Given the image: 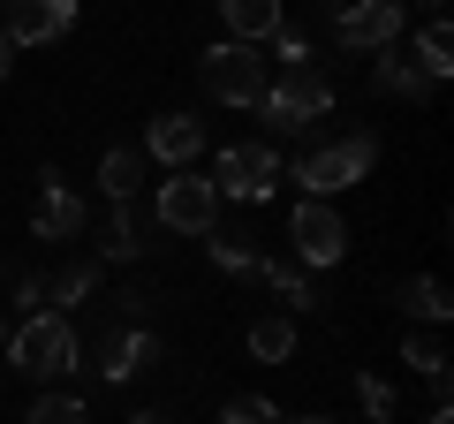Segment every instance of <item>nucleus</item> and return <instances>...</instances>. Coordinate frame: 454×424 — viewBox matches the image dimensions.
Wrapping results in <instances>:
<instances>
[{
  "label": "nucleus",
  "mask_w": 454,
  "mask_h": 424,
  "mask_svg": "<svg viewBox=\"0 0 454 424\" xmlns=\"http://www.w3.org/2000/svg\"><path fill=\"white\" fill-rule=\"evenodd\" d=\"M167 357V342L152 326H121V318H98V334L83 342L76 334V372H91V379H106V387H121V379H137V372H152V364Z\"/></svg>",
  "instance_id": "f257e3e1"
},
{
  "label": "nucleus",
  "mask_w": 454,
  "mask_h": 424,
  "mask_svg": "<svg viewBox=\"0 0 454 424\" xmlns=\"http://www.w3.org/2000/svg\"><path fill=\"white\" fill-rule=\"evenodd\" d=\"M250 114H258L265 130H288V137H295V130H310V122L333 114V76H325L318 61H310V68H280Z\"/></svg>",
  "instance_id": "f03ea898"
},
{
  "label": "nucleus",
  "mask_w": 454,
  "mask_h": 424,
  "mask_svg": "<svg viewBox=\"0 0 454 424\" xmlns=\"http://www.w3.org/2000/svg\"><path fill=\"white\" fill-rule=\"evenodd\" d=\"M8 364H16L23 379H38V387H61V379L76 372V326L53 318V310L23 318V326L8 334Z\"/></svg>",
  "instance_id": "7ed1b4c3"
},
{
  "label": "nucleus",
  "mask_w": 454,
  "mask_h": 424,
  "mask_svg": "<svg viewBox=\"0 0 454 424\" xmlns=\"http://www.w3.org/2000/svg\"><path fill=\"white\" fill-rule=\"evenodd\" d=\"M372 160H379V137H340V145H318V152H303L295 160V182H303V197L310 205H333L340 190H356L364 175H372Z\"/></svg>",
  "instance_id": "20e7f679"
},
{
  "label": "nucleus",
  "mask_w": 454,
  "mask_h": 424,
  "mask_svg": "<svg viewBox=\"0 0 454 424\" xmlns=\"http://www.w3.org/2000/svg\"><path fill=\"white\" fill-rule=\"evenodd\" d=\"M197 83H205V98H220V106H258L265 83H273V61L250 46H205V61H197Z\"/></svg>",
  "instance_id": "39448f33"
},
{
  "label": "nucleus",
  "mask_w": 454,
  "mask_h": 424,
  "mask_svg": "<svg viewBox=\"0 0 454 424\" xmlns=\"http://www.w3.org/2000/svg\"><path fill=\"white\" fill-rule=\"evenodd\" d=\"M152 228H167V235H212V228H220V190H212V175H197V167L167 175L160 197H152Z\"/></svg>",
  "instance_id": "423d86ee"
},
{
  "label": "nucleus",
  "mask_w": 454,
  "mask_h": 424,
  "mask_svg": "<svg viewBox=\"0 0 454 424\" xmlns=\"http://www.w3.org/2000/svg\"><path fill=\"white\" fill-rule=\"evenodd\" d=\"M288 243H295V265L303 273H325V265H340L348 258V220H340L333 205H295L288 212Z\"/></svg>",
  "instance_id": "0eeeda50"
},
{
  "label": "nucleus",
  "mask_w": 454,
  "mask_h": 424,
  "mask_svg": "<svg viewBox=\"0 0 454 424\" xmlns=\"http://www.w3.org/2000/svg\"><path fill=\"white\" fill-rule=\"evenodd\" d=\"M212 190L235 197V205H265L280 190V152L273 145H227L220 167H212Z\"/></svg>",
  "instance_id": "6e6552de"
},
{
  "label": "nucleus",
  "mask_w": 454,
  "mask_h": 424,
  "mask_svg": "<svg viewBox=\"0 0 454 424\" xmlns=\"http://www.w3.org/2000/svg\"><path fill=\"white\" fill-rule=\"evenodd\" d=\"M409 8L402 0H356V8H333V38L356 53H394V38H402Z\"/></svg>",
  "instance_id": "1a4fd4ad"
},
{
  "label": "nucleus",
  "mask_w": 454,
  "mask_h": 424,
  "mask_svg": "<svg viewBox=\"0 0 454 424\" xmlns=\"http://www.w3.org/2000/svg\"><path fill=\"white\" fill-rule=\"evenodd\" d=\"M38 182H46V190H38V205H31V235H38V243H76V235L91 228V205H83L53 167H46Z\"/></svg>",
  "instance_id": "9d476101"
},
{
  "label": "nucleus",
  "mask_w": 454,
  "mask_h": 424,
  "mask_svg": "<svg viewBox=\"0 0 454 424\" xmlns=\"http://www.w3.org/2000/svg\"><path fill=\"white\" fill-rule=\"evenodd\" d=\"M68 31H76V0H16V8H0V38L8 46H53Z\"/></svg>",
  "instance_id": "9b49d317"
},
{
  "label": "nucleus",
  "mask_w": 454,
  "mask_h": 424,
  "mask_svg": "<svg viewBox=\"0 0 454 424\" xmlns=\"http://www.w3.org/2000/svg\"><path fill=\"white\" fill-rule=\"evenodd\" d=\"M197 152H205V122L197 114H160L145 130V167L160 160L167 175H182V167H197Z\"/></svg>",
  "instance_id": "f8f14e48"
},
{
  "label": "nucleus",
  "mask_w": 454,
  "mask_h": 424,
  "mask_svg": "<svg viewBox=\"0 0 454 424\" xmlns=\"http://www.w3.org/2000/svg\"><path fill=\"white\" fill-rule=\"evenodd\" d=\"M38 295H46L53 318H61L68 303H91L98 295V258H68V265H53V273H38Z\"/></svg>",
  "instance_id": "ddd939ff"
},
{
  "label": "nucleus",
  "mask_w": 454,
  "mask_h": 424,
  "mask_svg": "<svg viewBox=\"0 0 454 424\" xmlns=\"http://www.w3.org/2000/svg\"><path fill=\"white\" fill-rule=\"evenodd\" d=\"M288 23H280V8L273 0H227V46H250L258 53L265 38H280Z\"/></svg>",
  "instance_id": "4468645a"
},
{
  "label": "nucleus",
  "mask_w": 454,
  "mask_h": 424,
  "mask_svg": "<svg viewBox=\"0 0 454 424\" xmlns=\"http://www.w3.org/2000/svg\"><path fill=\"white\" fill-rule=\"evenodd\" d=\"M258 280H265V288H273L288 310H318V303H325V295H318V280H310L295 258H258Z\"/></svg>",
  "instance_id": "2eb2a0df"
},
{
  "label": "nucleus",
  "mask_w": 454,
  "mask_h": 424,
  "mask_svg": "<svg viewBox=\"0 0 454 424\" xmlns=\"http://www.w3.org/2000/svg\"><path fill=\"white\" fill-rule=\"evenodd\" d=\"M98 182H106V205H137V190H145V152L137 145L98 152Z\"/></svg>",
  "instance_id": "dca6fc26"
},
{
  "label": "nucleus",
  "mask_w": 454,
  "mask_h": 424,
  "mask_svg": "<svg viewBox=\"0 0 454 424\" xmlns=\"http://www.w3.org/2000/svg\"><path fill=\"white\" fill-rule=\"evenodd\" d=\"M409 68H417L424 83H447V76H454V46H447V16H439V8L424 16V31H417V61H409Z\"/></svg>",
  "instance_id": "f3484780"
},
{
  "label": "nucleus",
  "mask_w": 454,
  "mask_h": 424,
  "mask_svg": "<svg viewBox=\"0 0 454 424\" xmlns=\"http://www.w3.org/2000/svg\"><path fill=\"white\" fill-rule=\"evenodd\" d=\"M205 258L220 265L227 280H258V235H243V228H212V243H205Z\"/></svg>",
  "instance_id": "a211bd4d"
},
{
  "label": "nucleus",
  "mask_w": 454,
  "mask_h": 424,
  "mask_svg": "<svg viewBox=\"0 0 454 424\" xmlns=\"http://www.w3.org/2000/svg\"><path fill=\"white\" fill-rule=\"evenodd\" d=\"M145 235H152V228H145V220H137V205H106V243H98V250H106L114 265L145 258V250H152Z\"/></svg>",
  "instance_id": "6ab92c4d"
},
{
  "label": "nucleus",
  "mask_w": 454,
  "mask_h": 424,
  "mask_svg": "<svg viewBox=\"0 0 454 424\" xmlns=\"http://www.w3.org/2000/svg\"><path fill=\"white\" fill-rule=\"evenodd\" d=\"M250 357H258V364H295V318H288V310L250 318Z\"/></svg>",
  "instance_id": "aec40b11"
},
{
  "label": "nucleus",
  "mask_w": 454,
  "mask_h": 424,
  "mask_svg": "<svg viewBox=\"0 0 454 424\" xmlns=\"http://www.w3.org/2000/svg\"><path fill=\"white\" fill-rule=\"evenodd\" d=\"M402 310L417 318V326H447L454 318V303H447V288H439L432 273H417V280H402Z\"/></svg>",
  "instance_id": "412c9836"
},
{
  "label": "nucleus",
  "mask_w": 454,
  "mask_h": 424,
  "mask_svg": "<svg viewBox=\"0 0 454 424\" xmlns=\"http://www.w3.org/2000/svg\"><path fill=\"white\" fill-rule=\"evenodd\" d=\"M372 83H379L387 98H432V83L409 68V53H379V61H372Z\"/></svg>",
  "instance_id": "4be33fe9"
},
{
  "label": "nucleus",
  "mask_w": 454,
  "mask_h": 424,
  "mask_svg": "<svg viewBox=\"0 0 454 424\" xmlns=\"http://www.w3.org/2000/svg\"><path fill=\"white\" fill-rule=\"evenodd\" d=\"M23 424H91V409H83V394H38Z\"/></svg>",
  "instance_id": "5701e85b"
},
{
  "label": "nucleus",
  "mask_w": 454,
  "mask_h": 424,
  "mask_svg": "<svg viewBox=\"0 0 454 424\" xmlns=\"http://www.w3.org/2000/svg\"><path fill=\"white\" fill-rule=\"evenodd\" d=\"M402 357H409V372H424V379H432V387H439V379H447V349H439L432 334H409V342H402Z\"/></svg>",
  "instance_id": "b1692460"
},
{
  "label": "nucleus",
  "mask_w": 454,
  "mask_h": 424,
  "mask_svg": "<svg viewBox=\"0 0 454 424\" xmlns=\"http://www.w3.org/2000/svg\"><path fill=\"white\" fill-rule=\"evenodd\" d=\"M220 424H280V409L265 402V394H227V409H220Z\"/></svg>",
  "instance_id": "393cba45"
},
{
  "label": "nucleus",
  "mask_w": 454,
  "mask_h": 424,
  "mask_svg": "<svg viewBox=\"0 0 454 424\" xmlns=\"http://www.w3.org/2000/svg\"><path fill=\"white\" fill-rule=\"evenodd\" d=\"M356 402H364V417H372V424H394V387H387L379 372L356 379Z\"/></svg>",
  "instance_id": "a878e982"
},
{
  "label": "nucleus",
  "mask_w": 454,
  "mask_h": 424,
  "mask_svg": "<svg viewBox=\"0 0 454 424\" xmlns=\"http://www.w3.org/2000/svg\"><path fill=\"white\" fill-rule=\"evenodd\" d=\"M265 61H280V68H310V38H303V31H280Z\"/></svg>",
  "instance_id": "bb28decb"
},
{
  "label": "nucleus",
  "mask_w": 454,
  "mask_h": 424,
  "mask_svg": "<svg viewBox=\"0 0 454 424\" xmlns=\"http://www.w3.org/2000/svg\"><path fill=\"white\" fill-rule=\"evenodd\" d=\"M16 303L31 310V318H38V310H46V295H38V273H16Z\"/></svg>",
  "instance_id": "cd10ccee"
},
{
  "label": "nucleus",
  "mask_w": 454,
  "mask_h": 424,
  "mask_svg": "<svg viewBox=\"0 0 454 424\" xmlns=\"http://www.w3.org/2000/svg\"><path fill=\"white\" fill-rule=\"evenodd\" d=\"M129 424H175V417H167V409H137Z\"/></svg>",
  "instance_id": "c85d7f7f"
},
{
  "label": "nucleus",
  "mask_w": 454,
  "mask_h": 424,
  "mask_svg": "<svg viewBox=\"0 0 454 424\" xmlns=\"http://www.w3.org/2000/svg\"><path fill=\"white\" fill-rule=\"evenodd\" d=\"M424 424H454V409H447V402H432V417H424Z\"/></svg>",
  "instance_id": "c756f323"
},
{
  "label": "nucleus",
  "mask_w": 454,
  "mask_h": 424,
  "mask_svg": "<svg viewBox=\"0 0 454 424\" xmlns=\"http://www.w3.org/2000/svg\"><path fill=\"white\" fill-rule=\"evenodd\" d=\"M8 68H16V46H8V38H0V76H8Z\"/></svg>",
  "instance_id": "7c9ffc66"
},
{
  "label": "nucleus",
  "mask_w": 454,
  "mask_h": 424,
  "mask_svg": "<svg viewBox=\"0 0 454 424\" xmlns=\"http://www.w3.org/2000/svg\"><path fill=\"white\" fill-rule=\"evenodd\" d=\"M8 334H16V326H8V310H0V349H8Z\"/></svg>",
  "instance_id": "2f4dec72"
},
{
  "label": "nucleus",
  "mask_w": 454,
  "mask_h": 424,
  "mask_svg": "<svg viewBox=\"0 0 454 424\" xmlns=\"http://www.w3.org/2000/svg\"><path fill=\"white\" fill-rule=\"evenodd\" d=\"M295 424H333V417H295Z\"/></svg>",
  "instance_id": "473e14b6"
}]
</instances>
